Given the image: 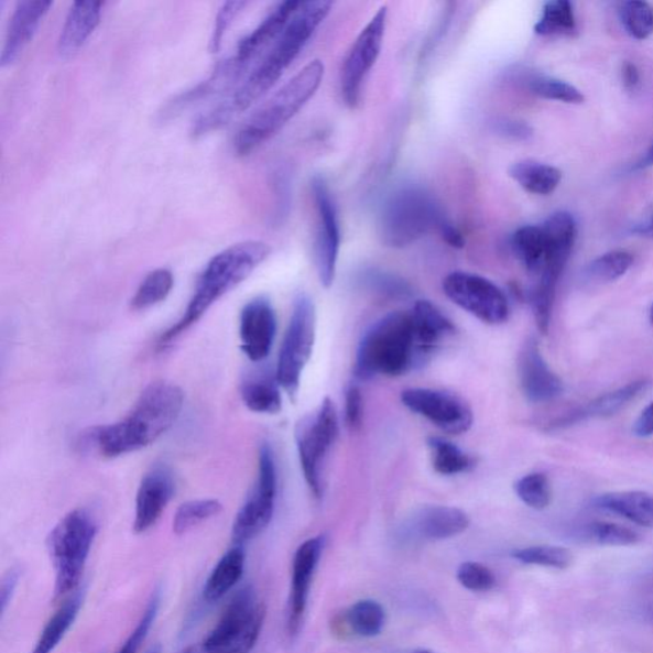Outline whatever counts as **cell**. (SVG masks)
Instances as JSON below:
<instances>
[{
  "label": "cell",
  "mask_w": 653,
  "mask_h": 653,
  "mask_svg": "<svg viewBox=\"0 0 653 653\" xmlns=\"http://www.w3.org/2000/svg\"><path fill=\"white\" fill-rule=\"evenodd\" d=\"M577 31L574 4L568 0H553L543 8L535 32L542 36L574 35Z\"/></svg>",
  "instance_id": "obj_33"
},
{
  "label": "cell",
  "mask_w": 653,
  "mask_h": 653,
  "mask_svg": "<svg viewBox=\"0 0 653 653\" xmlns=\"http://www.w3.org/2000/svg\"><path fill=\"white\" fill-rule=\"evenodd\" d=\"M183 405L179 387L164 381L151 383L122 421L88 432L86 445L105 458L139 453L171 429Z\"/></svg>",
  "instance_id": "obj_2"
},
{
  "label": "cell",
  "mask_w": 653,
  "mask_h": 653,
  "mask_svg": "<svg viewBox=\"0 0 653 653\" xmlns=\"http://www.w3.org/2000/svg\"><path fill=\"white\" fill-rule=\"evenodd\" d=\"M427 446L432 450L434 470L445 477L469 471L474 466V458L453 442L432 437L427 440Z\"/></svg>",
  "instance_id": "obj_35"
},
{
  "label": "cell",
  "mask_w": 653,
  "mask_h": 653,
  "mask_svg": "<svg viewBox=\"0 0 653 653\" xmlns=\"http://www.w3.org/2000/svg\"><path fill=\"white\" fill-rule=\"evenodd\" d=\"M175 493L173 474L166 466L160 465L144 475L135 497L133 529L143 534L155 526Z\"/></svg>",
  "instance_id": "obj_18"
},
{
  "label": "cell",
  "mask_w": 653,
  "mask_h": 653,
  "mask_svg": "<svg viewBox=\"0 0 653 653\" xmlns=\"http://www.w3.org/2000/svg\"><path fill=\"white\" fill-rule=\"evenodd\" d=\"M277 470L272 448L264 443L258 458V478L246 503L240 508L231 529L233 544L243 546L261 534L275 512Z\"/></svg>",
  "instance_id": "obj_11"
},
{
  "label": "cell",
  "mask_w": 653,
  "mask_h": 653,
  "mask_svg": "<svg viewBox=\"0 0 653 653\" xmlns=\"http://www.w3.org/2000/svg\"><path fill=\"white\" fill-rule=\"evenodd\" d=\"M620 21L629 36L644 40L653 34V7L646 2H625L620 6Z\"/></svg>",
  "instance_id": "obj_41"
},
{
  "label": "cell",
  "mask_w": 653,
  "mask_h": 653,
  "mask_svg": "<svg viewBox=\"0 0 653 653\" xmlns=\"http://www.w3.org/2000/svg\"><path fill=\"white\" fill-rule=\"evenodd\" d=\"M102 2H75L64 22L58 40V52L64 58L76 54L100 25Z\"/></svg>",
  "instance_id": "obj_25"
},
{
  "label": "cell",
  "mask_w": 653,
  "mask_h": 653,
  "mask_svg": "<svg viewBox=\"0 0 653 653\" xmlns=\"http://www.w3.org/2000/svg\"><path fill=\"white\" fill-rule=\"evenodd\" d=\"M624 86L629 91H634L640 86L641 76L639 68L633 63H625L623 67Z\"/></svg>",
  "instance_id": "obj_52"
},
{
  "label": "cell",
  "mask_w": 653,
  "mask_h": 653,
  "mask_svg": "<svg viewBox=\"0 0 653 653\" xmlns=\"http://www.w3.org/2000/svg\"><path fill=\"white\" fill-rule=\"evenodd\" d=\"M277 330L275 309L265 296L254 297L240 313V346L253 362L268 359Z\"/></svg>",
  "instance_id": "obj_16"
},
{
  "label": "cell",
  "mask_w": 653,
  "mask_h": 653,
  "mask_svg": "<svg viewBox=\"0 0 653 653\" xmlns=\"http://www.w3.org/2000/svg\"><path fill=\"white\" fill-rule=\"evenodd\" d=\"M338 437V417L334 401L326 398L316 413L306 415L296 425L297 453L306 483L316 498L324 494L322 465Z\"/></svg>",
  "instance_id": "obj_10"
},
{
  "label": "cell",
  "mask_w": 653,
  "mask_h": 653,
  "mask_svg": "<svg viewBox=\"0 0 653 653\" xmlns=\"http://www.w3.org/2000/svg\"><path fill=\"white\" fill-rule=\"evenodd\" d=\"M52 7L51 0H22L15 4L10 23H8L0 66H12L20 58Z\"/></svg>",
  "instance_id": "obj_21"
},
{
  "label": "cell",
  "mask_w": 653,
  "mask_h": 653,
  "mask_svg": "<svg viewBox=\"0 0 653 653\" xmlns=\"http://www.w3.org/2000/svg\"><path fill=\"white\" fill-rule=\"evenodd\" d=\"M508 173L520 187L536 196L552 195L562 181L559 168L535 160L519 161Z\"/></svg>",
  "instance_id": "obj_30"
},
{
  "label": "cell",
  "mask_w": 653,
  "mask_h": 653,
  "mask_svg": "<svg viewBox=\"0 0 653 653\" xmlns=\"http://www.w3.org/2000/svg\"><path fill=\"white\" fill-rule=\"evenodd\" d=\"M458 583L467 590L486 592L496 586L493 572L477 562H466L457 570Z\"/></svg>",
  "instance_id": "obj_45"
},
{
  "label": "cell",
  "mask_w": 653,
  "mask_h": 653,
  "mask_svg": "<svg viewBox=\"0 0 653 653\" xmlns=\"http://www.w3.org/2000/svg\"><path fill=\"white\" fill-rule=\"evenodd\" d=\"M650 384L647 379H639V381L628 383L616 391L602 394V396L587 403L585 407L576 411L574 414L567 415L554 425L566 426L585 421V418L614 416L646 391Z\"/></svg>",
  "instance_id": "obj_26"
},
{
  "label": "cell",
  "mask_w": 653,
  "mask_h": 653,
  "mask_svg": "<svg viewBox=\"0 0 653 653\" xmlns=\"http://www.w3.org/2000/svg\"><path fill=\"white\" fill-rule=\"evenodd\" d=\"M403 406L429 421L442 432L459 435L474 422L469 405L456 394L431 389H410L401 393Z\"/></svg>",
  "instance_id": "obj_14"
},
{
  "label": "cell",
  "mask_w": 653,
  "mask_h": 653,
  "mask_svg": "<svg viewBox=\"0 0 653 653\" xmlns=\"http://www.w3.org/2000/svg\"><path fill=\"white\" fill-rule=\"evenodd\" d=\"M270 253L269 244L263 241L249 240L231 246L216 254L202 272L195 295H193L183 317L161 335L159 341L161 348L172 344L185 330L196 325L217 301L251 276L258 265L268 260Z\"/></svg>",
  "instance_id": "obj_3"
},
{
  "label": "cell",
  "mask_w": 653,
  "mask_h": 653,
  "mask_svg": "<svg viewBox=\"0 0 653 653\" xmlns=\"http://www.w3.org/2000/svg\"><path fill=\"white\" fill-rule=\"evenodd\" d=\"M174 287V276L171 270L159 269L149 273L141 282L131 301L133 311H146L163 303Z\"/></svg>",
  "instance_id": "obj_36"
},
{
  "label": "cell",
  "mask_w": 653,
  "mask_h": 653,
  "mask_svg": "<svg viewBox=\"0 0 653 653\" xmlns=\"http://www.w3.org/2000/svg\"><path fill=\"white\" fill-rule=\"evenodd\" d=\"M410 316L413 320L418 360L423 364L445 338L455 335L456 327L437 305L427 301H418Z\"/></svg>",
  "instance_id": "obj_24"
},
{
  "label": "cell",
  "mask_w": 653,
  "mask_h": 653,
  "mask_svg": "<svg viewBox=\"0 0 653 653\" xmlns=\"http://www.w3.org/2000/svg\"><path fill=\"white\" fill-rule=\"evenodd\" d=\"M324 546L325 538L317 536L306 540L295 552L287 614V632L292 636L301 631L313 576L316 574Z\"/></svg>",
  "instance_id": "obj_17"
},
{
  "label": "cell",
  "mask_w": 653,
  "mask_h": 653,
  "mask_svg": "<svg viewBox=\"0 0 653 653\" xmlns=\"http://www.w3.org/2000/svg\"><path fill=\"white\" fill-rule=\"evenodd\" d=\"M653 165V144L651 146V149L649 150V152L646 153V156L643 157L642 163L640 164V167H646V166H652Z\"/></svg>",
  "instance_id": "obj_53"
},
{
  "label": "cell",
  "mask_w": 653,
  "mask_h": 653,
  "mask_svg": "<svg viewBox=\"0 0 653 653\" xmlns=\"http://www.w3.org/2000/svg\"><path fill=\"white\" fill-rule=\"evenodd\" d=\"M96 535L98 523L87 510L70 511L51 531L47 551L55 572V599L75 592Z\"/></svg>",
  "instance_id": "obj_6"
},
{
  "label": "cell",
  "mask_w": 653,
  "mask_h": 653,
  "mask_svg": "<svg viewBox=\"0 0 653 653\" xmlns=\"http://www.w3.org/2000/svg\"><path fill=\"white\" fill-rule=\"evenodd\" d=\"M633 434L639 438H650L653 435V402L644 409L633 425Z\"/></svg>",
  "instance_id": "obj_48"
},
{
  "label": "cell",
  "mask_w": 653,
  "mask_h": 653,
  "mask_svg": "<svg viewBox=\"0 0 653 653\" xmlns=\"http://www.w3.org/2000/svg\"><path fill=\"white\" fill-rule=\"evenodd\" d=\"M313 196L318 213V232L316 243V263L320 284L330 287L334 284L340 253L341 232L337 208L328 185L320 176L312 182Z\"/></svg>",
  "instance_id": "obj_15"
},
{
  "label": "cell",
  "mask_w": 653,
  "mask_h": 653,
  "mask_svg": "<svg viewBox=\"0 0 653 653\" xmlns=\"http://www.w3.org/2000/svg\"><path fill=\"white\" fill-rule=\"evenodd\" d=\"M244 7H247L246 2H228L221 7L220 12L217 13L211 37V51L214 53L220 50L225 34H227L232 21L237 19V15Z\"/></svg>",
  "instance_id": "obj_46"
},
{
  "label": "cell",
  "mask_w": 653,
  "mask_h": 653,
  "mask_svg": "<svg viewBox=\"0 0 653 653\" xmlns=\"http://www.w3.org/2000/svg\"><path fill=\"white\" fill-rule=\"evenodd\" d=\"M222 512V504L217 499H199L183 503L174 515L173 530L176 535L187 534L192 529L216 518Z\"/></svg>",
  "instance_id": "obj_37"
},
{
  "label": "cell",
  "mask_w": 653,
  "mask_h": 653,
  "mask_svg": "<svg viewBox=\"0 0 653 653\" xmlns=\"http://www.w3.org/2000/svg\"><path fill=\"white\" fill-rule=\"evenodd\" d=\"M514 491L532 510L543 511L552 502L551 481L542 472H532L515 481Z\"/></svg>",
  "instance_id": "obj_40"
},
{
  "label": "cell",
  "mask_w": 653,
  "mask_h": 653,
  "mask_svg": "<svg viewBox=\"0 0 653 653\" xmlns=\"http://www.w3.org/2000/svg\"><path fill=\"white\" fill-rule=\"evenodd\" d=\"M346 622L355 634L362 639H372L383 631L385 611L374 600H360L346 612Z\"/></svg>",
  "instance_id": "obj_34"
},
{
  "label": "cell",
  "mask_w": 653,
  "mask_h": 653,
  "mask_svg": "<svg viewBox=\"0 0 653 653\" xmlns=\"http://www.w3.org/2000/svg\"><path fill=\"white\" fill-rule=\"evenodd\" d=\"M20 574L19 570L12 569L10 574H8L2 583V594H0V602H2V612L4 614L8 605L12 601L13 595L15 592V588L19 586Z\"/></svg>",
  "instance_id": "obj_49"
},
{
  "label": "cell",
  "mask_w": 653,
  "mask_h": 653,
  "mask_svg": "<svg viewBox=\"0 0 653 653\" xmlns=\"http://www.w3.org/2000/svg\"><path fill=\"white\" fill-rule=\"evenodd\" d=\"M646 233H649V236L653 238V216H652V220L646 229Z\"/></svg>",
  "instance_id": "obj_54"
},
{
  "label": "cell",
  "mask_w": 653,
  "mask_h": 653,
  "mask_svg": "<svg viewBox=\"0 0 653 653\" xmlns=\"http://www.w3.org/2000/svg\"><path fill=\"white\" fill-rule=\"evenodd\" d=\"M330 8L333 3L326 0L301 2L292 20L251 75L229 96L227 101L202 116L193 126L192 134L199 137L217 131L263 98L308 44L314 32L326 20Z\"/></svg>",
  "instance_id": "obj_1"
},
{
  "label": "cell",
  "mask_w": 653,
  "mask_h": 653,
  "mask_svg": "<svg viewBox=\"0 0 653 653\" xmlns=\"http://www.w3.org/2000/svg\"><path fill=\"white\" fill-rule=\"evenodd\" d=\"M632 264L633 255L631 253L612 251L596 258L587 265L585 273L588 280L607 284V282L623 277Z\"/></svg>",
  "instance_id": "obj_39"
},
{
  "label": "cell",
  "mask_w": 653,
  "mask_h": 653,
  "mask_svg": "<svg viewBox=\"0 0 653 653\" xmlns=\"http://www.w3.org/2000/svg\"><path fill=\"white\" fill-rule=\"evenodd\" d=\"M325 76V66L313 61L265 101L241 127L233 149L238 156H248L277 134L317 92Z\"/></svg>",
  "instance_id": "obj_5"
},
{
  "label": "cell",
  "mask_w": 653,
  "mask_h": 653,
  "mask_svg": "<svg viewBox=\"0 0 653 653\" xmlns=\"http://www.w3.org/2000/svg\"><path fill=\"white\" fill-rule=\"evenodd\" d=\"M515 561L527 566H538L555 569H567L574 562V555L567 547L554 545H536L523 547L512 553Z\"/></svg>",
  "instance_id": "obj_38"
},
{
  "label": "cell",
  "mask_w": 653,
  "mask_h": 653,
  "mask_svg": "<svg viewBox=\"0 0 653 653\" xmlns=\"http://www.w3.org/2000/svg\"><path fill=\"white\" fill-rule=\"evenodd\" d=\"M594 504L635 525L653 529V496L646 491H616L596 498Z\"/></svg>",
  "instance_id": "obj_27"
},
{
  "label": "cell",
  "mask_w": 653,
  "mask_h": 653,
  "mask_svg": "<svg viewBox=\"0 0 653 653\" xmlns=\"http://www.w3.org/2000/svg\"><path fill=\"white\" fill-rule=\"evenodd\" d=\"M530 88L538 98L546 100L567 104H583L585 101L584 94L577 87L556 78L538 77L532 79Z\"/></svg>",
  "instance_id": "obj_43"
},
{
  "label": "cell",
  "mask_w": 653,
  "mask_h": 653,
  "mask_svg": "<svg viewBox=\"0 0 653 653\" xmlns=\"http://www.w3.org/2000/svg\"><path fill=\"white\" fill-rule=\"evenodd\" d=\"M547 241V258L538 280L546 284L558 285L577 240V222L569 213H555L542 225Z\"/></svg>",
  "instance_id": "obj_20"
},
{
  "label": "cell",
  "mask_w": 653,
  "mask_h": 653,
  "mask_svg": "<svg viewBox=\"0 0 653 653\" xmlns=\"http://www.w3.org/2000/svg\"><path fill=\"white\" fill-rule=\"evenodd\" d=\"M387 7L379 8L374 18L362 29L344 63L341 90L349 107H357L361 87L381 54L387 28Z\"/></svg>",
  "instance_id": "obj_13"
},
{
  "label": "cell",
  "mask_w": 653,
  "mask_h": 653,
  "mask_svg": "<svg viewBox=\"0 0 653 653\" xmlns=\"http://www.w3.org/2000/svg\"><path fill=\"white\" fill-rule=\"evenodd\" d=\"M520 383L523 394L532 403H546L558 399L564 387L545 361L538 344L531 338L520 353Z\"/></svg>",
  "instance_id": "obj_19"
},
{
  "label": "cell",
  "mask_w": 653,
  "mask_h": 653,
  "mask_svg": "<svg viewBox=\"0 0 653 653\" xmlns=\"http://www.w3.org/2000/svg\"><path fill=\"white\" fill-rule=\"evenodd\" d=\"M445 221L431 195L418 188H402L387 199L379 219V233L385 246L403 248L434 228L439 229Z\"/></svg>",
  "instance_id": "obj_8"
},
{
  "label": "cell",
  "mask_w": 653,
  "mask_h": 653,
  "mask_svg": "<svg viewBox=\"0 0 653 653\" xmlns=\"http://www.w3.org/2000/svg\"><path fill=\"white\" fill-rule=\"evenodd\" d=\"M586 535L594 543L605 546H629L640 543L639 532L610 522H594L586 527Z\"/></svg>",
  "instance_id": "obj_42"
},
{
  "label": "cell",
  "mask_w": 653,
  "mask_h": 653,
  "mask_svg": "<svg viewBox=\"0 0 653 653\" xmlns=\"http://www.w3.org/2000/svg\"><path fill=\"white\" fill-rule=\"evenodd\" d=\"M440 232H442V237L443 239H445L447 241V243L449 246L456 247V248H462L465 244V240L461 236V232H459L453 224L448 222L447 220L445 222H443L442 227L439 228Z\"/></svg>",
  "instance_id": "obj_51"
},
{
  "label": "cell",
  "mask_w": 653,
  "mask_h": 653,
  "mask_svg": "<svg viewBox=\"0 0 653 653\" xmlns=\"http://www.w3.org/2000/svg\"><path fill=\"white\" fill-rule=\"evenodd\" d=\"M413 653H433V652L427 651V650H417V651H414Z\"/></svg>",
  "instance_id": "obj_57"
},
{
  "label": "cell",
  "mask_w": 653,
  "mask_h": 653,
  "mask_svg": "<svg viewBox=\"0 0 653 653\" xmlns=\"http://www.w3.org/2000/svg\"><path fill=\"white\" fill-rule=\"evenodd\" d=\"M498 131L503 133L508 137H513V139H527L531 135V129L526 124H522L519 122H504L499 123Z\"/></svg>",
  "instance_id": "obj_50"
},
{
  "label": "cell",
  "mask_w": 653,
  "mask_h": 653,
  "mask_svg": "<svg viewBox=\"0 0 653 653\" xmlns=\"http://www.w3.org/2000/svg\"><path fill=\"white\" fill-rule=\"evenodd\" d=\"M146 653H163V651H161L160 646H153Z\"/></svg>",
  "instance_id": "obj_55"
},
{
  "label": "cell",
  "mask_w": 653,
  "mask_h": 653,
  "mask_svg": "<svg viewBox=\"0 0 653 653\" xmlns=\"http://www.w3.org/2000/svg\"><path fill=\"white\" fill-rule=\"evenodd\" d=\"M264 618V603L253 588H241L213 631L179 653H251L260 639Z\"/></svg>",
  "instance_id": "obj_7"
},
{
  "label": "cell",
  "mask_w": 653,
  "mask_h": 653,
  "mask_svg": "<svg viewBox=\"0 0 653 653\" xmlns=\"http://www.w3.org/2000/svg\"><path fill=\"white\" fill-rule=\"evenodd\" d=\"M649 318H650L651 325L653 326V304L650 309Z\"/></svg>",
  "instance_id": "obj_56"
},
{
  "label": "cell",
  "mask_w": 653,
  "mask_h": 653,
  "mask_svg": "<svg viewBox=\"0 0 653 653\" xmlns=\"http://www.w3.org/2000/svg\"><path fill=\"white\" fill-rule=\"evenodd\" d=\"M512 248L531 273L543 271L547 258V241L542 227L527 225L513 233Z\"/></svg>",
  "instance_id": "obj_32"
},
{
  "label": "cell",
  "mask_w": 653,
  "mask_h": 653,
  "mask_svg": "<svg viewBox=\"0 0 653 653\" xmlns=\"http://www.w3.org/2000/svg\"><path fill=\"white\" fill-rule=\"evenodd\" d=\"M160 605L161 596L160 591H156L151 596V599L148 603V608L143 611L139 624H137L132 633L129 634L122 649H120L118 653H139L143 642L148 639L149 632L151 631L153 623H155L160 610Z\"/></svg>",
  "instance_id": "obj_44"
},
{
  "label": "cell",
  "mask_w": 653,
  "mask_h": 653,
  "mask_svg": "<svg viewBox=\"0 0 653 653\" xmlns=\"http://www.w3.org/2000/svg\"><path fill=\"white\" fill-rule=\"evenodd\" d=\"M443 292L459 308L482 324L498 326L510 317V303L501 287L469 272H453L443 280Z\"/></svg>",
  "instance_id": "obj_12"
},
{
  "label": "cell",
  "mask_w": 653,
  "mask_h": 653,
  "mask_svg": "<svg viewBox=\"0 0 653 653\" xmlns=\"http://www.w3.org/2000/svg\"><path fill=\"white\" fill-rule=\"evenodd\" d=\"M84 599L85 591H77L68 596V599L63 602L62 607L50 619V622L46 623L35 643V647L30 653H53L72 625L75 624L79 610L83 608Z\"/></svg>",
  "instance_id": "obj_29"
},
{
  "label": "cell",
  "mask_w": 653,
  "mask_h": 653,
  "mask_svg": "<svg viewBox=\"0 0 653 653\" xmlns=\"http://www.w3.org/2000/svg\"><path fill=\"white\" fill-rule=\"evenodd\" d=\"M421 364L413 320L410 313H391L362 336L357 353L355 374L360 379L377 376L400 377Z\"/></svg>",
  "instance_id": "obj_4"
},
{
  "label": "cell",
  "mask_w": 653,
  "mask_h": 653,
  "mask_svg": "<svg viewBox=\"0 0 653 653\" xmlns=\"http://www.w3.org/2000/svg\"><path fill=\"white\" fill-rule=\"evenodd\" d=\"M345 422L357 431L362 422V394L357 384H350L345 392Z\"/></svg>",
  "instance_id": "obj_47"
},
{
  "label": "cell",
  "mask_w": 653,
  "mask_h": 653,
  "mask_svg": "<svg viewBox=\"0 0 653 653\" xmlns=\"http://www.w3.org/2000/svg\"><path fill=\"white\" fill-rule=\"evenodd\" d=\"M301 2L280 3L268 18H265L260 26L252 31L238 45L237 54L232 56L241 68L244 70L253 63L258 55L262 54L264 50H270L273 43L276 42L281 32L284 31L293 14L297 10Z\"/></svg>",
  "instance_id": "obj_22"
},
{
  "label": "cell",
  "mask_w": 653,
  "mask_h": 653,
  "mask_svg": "<svg viewBox=\"0 0 653 653\" xmlns=\"http://www.w3.org/2000/svg\"><path fill=\"white\" fill-rule=\"evenodd\" d=\"M246 567V553L243 546L233 545L230 551L217 562L211 575L208 576L204 588V599L209 602H217L225 598L241 577Z\"/></svg>",
  "instance_id": "obj_28"
},
{
  "label": "cell",
  "mask_w": 653,
  "mask_h": 653,
  "mask_svg": "<svg viewBox=\"0 0 653 653\" xmlns=\"http://www.w3.org/2000/svg\"><path fill=\"white\" fill-rule=\"evenodd\" d=\"M469 526V515L458 508L427 505L414 515L410 530L417 538L440 542V540L461 535Z\"/></svg>",
  "instance_id": "obj_23"
},
{
  "label": "cell",
  "mask_w": 653,
  "mask_h": 653,
  "mask_svg": "<svg viewBox=\"0 0 653 653\" xmlns=\"http://www.w3.org/2000/svg\"><path fill=\"white\" fill-rule=\"evenodd\" d=\"M316 306L313 301L308 295H297L276 368L277 382L292 399L300 391L302 374L311 360L316 342Z\"/></svg>",
  "instance_id": "obj_9"
},
{
  "label": "cell",
  "mask_w": 653,
  "mask_h": 653,
  "mask_svg": "<svg viewBox=\"0 0 653 653\" xmlns=\"http://www.w3.org/2000/svg\"><path fill=\"white\" fill-rule=\"evenodd\" d=\"M240 396L244 405L257 414H279L282 398L277 378L269 374L254 376L241 384Z\"/></svg>",
  "instance_id": "obj_31"
}]
</instances>
